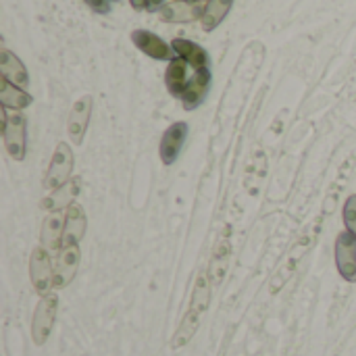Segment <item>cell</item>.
<instances>
[{
  "mask_svg": "<svg viewBox=\"0 0 356 356\" xmlns=\"http://www.w3.org/2000/svg\"><path fill=\"white\" fill-rule=\"evenodd\" d=\"M2 138H4V148L15 161L25 159V144H27V134H25V117L21 113L6 115V108H2Z\"/></svg>",
  "mask_w": 356,
  "mask_h": 356,
  "instance_id": "cell-1",
  "label": "cell"
},
{
  "mask_svg": "<svg viewBox=\"0 0 356 356\" xmlns=\"http://www.w3.org/2000/svg\"><path fill=\"white\" fill-rule=\"evenodd\" d=\"M71 169H73V152L71 148L60 142L52 154V161H50V167L46 171V177H44V188H60L63 184L69 181V175H71Z\"/></svg>",
  "mask_w": 356,
  "mask_h": 356,
  "instance_id": "cell-2",
  "label": "cell"
},
{
  "mask_svg": "<svg viewBox=\"0 0 356 356\" xmlns=\"http://www.w3.org/2000/svg\"><path fill=\"white\" fill-rule=\"evenodd\" d=\"M29 275H31V284H33L38 294H42V296L50 294V288L54 286V267L50 263L48 252L42 246L31 252Z\"/></svg>",
  "mask_w": 356,
  "mask_h": 356,
  "instance_id": "cell-3",
  "label": "cell"
},
{
  "mask_svg": "<svg viewBox=\"0 0 356 356\" xmlns=\"http://www.w3.org/2000/svg\"><path fill=\"white\" fill-rule=\"evenodd\" d=\"M56 305L58 298L54 294H46L35 313H33V321H31V338L38 346H42L46 342V338L50 336V330L54 325V317H56Z\"/></svg>",
  "mask_w": 356,
  "mask_h": 356,
  "instance_id": "cell-4",
  "label": "cell"
},
{
  "mask_svg": "<svg viewBox=\"0 0 356 356\" xmlns=\"http://www.w3.org/2000/svg\"><path fill=\"white\" fill-rule=\"evenodd\" d=\"M336 265L346 282L356 284V238L350 232H342L336 240Z\"/></svg>",
  "mask_w": 356,
  "mask_h": 356,
  "instance_id": "cell-5",
  "label": "cell"
},
{
  "mask_svg": "<svg viewBox=\"0 0 356 356\" xmlns=\"http://www.w3.org/2000/svg\"><path fill=\"white\" fill-rule=\"evenodd\" d=\"M131 42L150 58H156V60H173L177 54L175 50L163 40L159 38L156 33L148 31V29H136L131 33Z\"/></svg>",
  "mask_w": 356,
  "mask_h": 356,
  "instance_id": "cell-6",
  "label": "cell"
},
{
  "mask_svg": "<svg viewBox=\"0 0 356 356\" xmlns=\"http://www.w3.org/2000/svg\"><path fill=\"white\" fill-rule=\"evenodd\" d=\"M79 267V246L77 244H67L60 246L54 263V288H65L71 284Z\"/></svg>",
  "mask_w": 356,
  "mask_h": 356,
  "instance_id": "cell-7",
  "label": "cell"
},
{
  "mask_svg": "<svg viewBox=\"0 0 356 356\" xmlns=\"http://www.w3.org/2000/svg\"><path fill=\"white\" fill-rule=\"evenodd\" d=\"M211 90V69H198L194 71V75L190 77L184 94H181V106L186 111H194L198 108L204 100H207V94Z\"/></svg>",
  "mask_w": 356,
  "mask_h": 356,
  "instance_id": "cell-8",
  "label": "cell"
},
{
  "mask_svg": "<svg viewBox=\"0 0 356 356\" xmlns=\"http://www.w3.org/2000/svg\"><path fill=\"white\" fill-rule=\"evenodd\" d=\"M188 138V123L184 121H177L173 125L167 127V131L163 134L161 138V146H159V152H161V161L163 165H173L184 148V142Z\"/></svg>",
  "mask_w": 356,
  "mask_h": 356,
  "instance_id": "cell-9",
  "label": "cell"
},
{
  "mask_svg": "<svg viewBox=\"0 0 356 356\" xmlns=\"http://www.w3.org/2000/svg\"><path fill=\"white\" fill-rule=\"evenodd\" d=\"M161 19L167 23H190L196 19H202L204 6L200 2H188V0H173L161 6Z\"/></svg>",
  "mask_w": 356,
  "mask_h": 356,
  "instance_id": "cell-10",
  "label": "cell"
},
{
  "mask_svg": "<svg viewBox=\"0 0 356 356\" xmlns=\"http://www.w3.org/2000/svg\"><path fill=\"white\" fill-rule=\"evenodd\" d=\"M90 113H92V96H83L75 102L71 117H69V136L73 140V144H81L86 129H88V121H90Z\"/></svg>",
  "mask_w": 356,
  "mask_h": 356,
  "instance_id": "cell-11",
  "label": "cell"
},
{
  "mask_svg": "<svg viewBox=\"0 0 356 356\" xmlns=\"http://www.w3.org/2000/svg\"><path fill=\"white\" fill-rule=\"evenodd\" d=\"M63 232H65V215L50 213L42 225V248L46 252H58L63 246Z\"/></svg>",
  "mask_w": 356,
  "mask_h": 356,
  "instance_id": "cell-12",
  "label": "cell"
},
{
  "mask_svg": "<svg viewBox=\"0 0 356 356\" xmlns=\"http://www.w3.org/2000/svg\"><path fill=\"white\" fill-rule=\"evenodd\" d=\"M0 77H4L6 81H10L13 86L19 88H27L29 86V75L27 69L23 67V63L10 52V50H0Z\"/></svg>",
  "mask_w": 356,
  "mask_h": 356,
  "instance_id": "cell-13",
  "label": "cell"
},
{
  "mask_svg": "<svg viewBox=\"0 0 356 356\" xmlns=\"http://www.w3.org/2000/svg\"><path fill=\"white\" fill-rule=\"evenodd\" d=\"M171 48L175 50V54H177L179 58H184V60H186L188 65H192L196 71L209 67V52H207L200 44H196V42H192V40L175 38V40L171 42Z\"/></svg>",
  "mask_w": 356,
  "mask_h": 356,
  "instance_id": "cell-14",
  "label": "cell"
},
{
  "mask_svg": "<svg viewBox=\"0 0 356 356\" xmlns=\"http://www.w3.org/2000/svg\"><path fill=\"white\" fill-rule=\"evenodd\" d=\"M86 234V213L83 209L73 202L65 211V232H63V246L67 244H79V240Z\"/></svg>",
  "mask_w": 356,
  "mask_h": 356,
  "instance_id": "cell-15",
  "label": "cell"
},
{
  "mask_svg": "<svg viewBox=\"0 0 356 356\" xmlns=\"http://www.w3.org/2000/svg\"><path fill=\"white\" fill-rule=\"evenodd\" d=\"M79 184H81V179H79V177L69 179L67 184H63L60 188H56V190H54V194L42 202V207H44L46 211H50V213L67 211V209L73 204V200H75V196H77V192H79Z\"/></svg>",
  "mask_w": 356,
  "mask_h": 356,
  "instance_id": "cell-16",
  "label": "cell"
},
{
  "mask_svg": "<svg viewBox=\"0 0 356 356\" xmlns=\"http://www.w3.org/2000/svg\"><path fill=\"white\" fill-rule=\"evenodd\" d=\"M188 63L179 56H175L173 60H169V67L165 71V86L169 90L171 96L181 98L186 86H188Z\"/></svg>",
  "mask_w": 356,
  "mask_h": 356,
  "instance_id": "cell-17",
  "label": "cell"
},
{
  "mask_svg": "<svg viewBox=\"0 0 356 356\" xmlns=\"http://www.w3.org/2000/svg\"><path fill=\"white\" fill-rule=\"evenodd\" d=\"M31 96L19 88V86H13L10 81H6L4 77H0V102H2V108H13L15 113L29 106L31 104Z\"/></svg>",
  "mask_w": 356,
  "mask_h": 356,
  "instance_id": "cell-18",
  "label": "cell"
},
{
  "mask_svg": "<svg viewBox=\"0 0 356 356\" xmlns=\"http://www.w3.org/2000/svg\"><path fill=\"white\" fill-rule=\"evenodd\" d=\"M232 6H234V0H209L204 4V13H202V19H200L202 29L204 31L217 29L223 23V19L227 17V13L232 10Z\"/></svg>",
  "mask_w": 356,
  "mask_h": 356,
  "instance_id": "cell-19",
  "label": "cell"
},
{
  "mask_svg": "<svg viewBox=\"0 0 356 356\" xmlns=\"http://www.w3.org/2000/svg\"><path fill=\"white\" fill-rule=\"evenodd\" d=\"M209 277L207 273H200L198 280H196V286H194V294H192V305H190V313L194 315H202L209 307Z\"/></svg>",
  "mask_w": 356,
  "mask_h": 356,
  "instance_id": "cell-20",
  "label": "cell"
},
{
  "mask_svg": "<svg viewBox=\"0 0 356 356\" xmlns=\"http://www.w3.org/2000/svg\"><path fill=\"white\" fill-rule=\"evenodd\" d=\"M342 217H344L346 232H350V234H353V236L356 238V194H353V196L346 200Z\"/></svg>",
  "mask_w": 356,
  "mask_h": 356,
  "instance_id": "cell-21",
  "label": "cell"
},
{
  "mask_svg": "<svg viewBox=\"0 0 356 356\" xmlns=\"http://www.w3.org/2000/svg\"><path fill=\"white\" fill-rule=\"evenodd\" d=\"M94 13H100V15H106L108 10H111V0H83Z\"/></svg>",
  "mask_w": 356,
  "mask_h": 356,
  "instance_id": "cell-22",
  "label": "cell"
},
{
  "mask_svg": "<svg viewBox=\"0 0 356 356\" xmlns=\"http://www.w3.org/2000/svg\"><path fill=\"white\" fill-rule=\"evenodd\" d=\"M165 4V0H148V10H161V6Z\"/></svg>",
  "mask_w": 356,
  "mask_h": 356,
  "instance_id": "cell-23",
  "label": "cell"
},
{
  "mask_svg": "<svg viewBox=\"0 0 356 356\" xmlns=\"http://www.w3.org/2000/svg\"><path fill=\"white\" fill-rule=\"evenodd\" d=\"M129 2H131V6H134L136 10H142V8L148 6V0H129Z\"/></svg>",
  "mask_w": 356,
  "mask_h": 356,
  "instance_id": "cell-24",
  "label": "cell"
},
{
  "mask_svg": "<svg viewBox=\"0 0 356 356\" xmlns=\"http://www.w3.org/2000/svg\"><path fill=\"white\" fill-rule=\"evenodd\" d=\"M188 2H200V0H188Z\"/></svg>",
  "mask_w": 356,
  "mask_h": 356,
  "instance_id": "cell-25",
  "label": "cell"
},
{
  "mask_svg": "<svg viewBox=\"0 0 356 356\" xmlns=\"http://www.w3.org/2000/svg\"><path fill=\"white\" fill-rule=\"evenodd\" d=\"M111 2H119V0H111Z\"/></svg>",
  "mask_w": 356,
  "mask_h": 356,
  "instance_id": "cell-26",
  "label": "cell"
}]
</instances>
